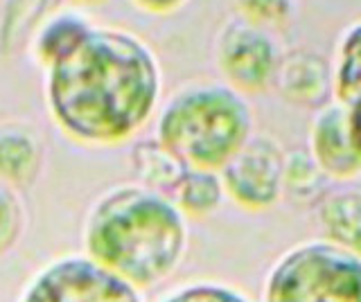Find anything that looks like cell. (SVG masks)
Instances as JSON below:
<instances>
[{
  "instance_id": "7c38bea8",
  "label": "cell",
  "mask_w": 361,
  "mask_h": 302,
  "mask_svg": "<svg viewBox=\"0 0 361 302\" xmlns=\"http://www.w3.org/2000/svg\"><path fill=\"white\" fill-rule=\"evenodd\" d=\"M43 167V144L23 127L0 129V183L25 189L39 178Z\"/></svg>"
},
{
  "instance_id": "2e32d148",
  "label": "cell",
  "mask_w": 361,
  "mask_h": 302,
  "mask_svg": "<svg viewBox=\"0 0 361 302\" xmlns=\"http://www.w3.org/2000/svg\"><path fill=\"white\" fill-rule=\"evenodd\" d=\"M334 99L350 106L361 99V18L350 23L336 41L334 61Z\"/></svg>"
},
{
  "instance_id": "e0dca14e",
  "label": "cell",
  "mask_w": 361,
  "mask_h": 302,
  "mask_svg": "<svg viewBox=\"0 0 361 302\" xmlns=\"http://www.w3.org/2000/svg\"><path fill=\"white\" fill-rule=\"evenodd\" d=\"M50 0H5L0 16V54L11 57L25 43H30L32 32L45 18Z\"/></svg>"
},
{
  "instance_id": "277c9868",
  "label": "cell",
  "mask_w": 361,
  "mask_h": 302,
  "mask_svg": "<svg viewBox=\"0 0 361 302\" xmlns=\"http://www.w3.org/2000/svg\"><path fill=\"white\" fill-rule=\"evenodd\" d=\"M264 302H361V257L327 239L293 246L269 271Z\"/></svg>"
},
{
  "instance_id": "7402d4cb",
  "label": "cell",
  "mask_w": 361,
  "mask_h": 302,
  "mask_svg": "<svg viewBox=\"0 0 361 302\" xmlns=\"http://www.w3.org/2000/svg\"><path fill=\"white\" fill-rule=\"evenodd\" d=\"M348 108V131H350V138H353L355 149L361 156V99L355 104L345 106Z\"/></svg>"
},
{
  "instance_id": "d6986e66",
  "label": "cell",
  "mask_w": 361,
  "mask_h": 302,
  "mask_svg": "<svg viewBox=\"0 0 361 302\" xmlns=\"http://www.w3.org/2000/svg\"><path fill=\"white\" fill-rule=\"evenodd\" d=\"M23 228H25V212H23L16 189L0 183V257L14 248Z\"/></svg>"
},
{
  "instance_id": "8fae6325",
  "label": "cell",
  "mask_w": 361,
  "mask_h": 302,
  "mask_svg": "<svg viewBox=\"0 0 361 302\" xmlns=\"http://www.w3.org/2000/svg\"><path fill=\"white\" fill-rule=\"evenodd\" d=\"M316 219L327 241L361 257V185L327 189L316 206Z\"/></svg>"
},
{
  "instance_id": "30bf717a",
  "label": "cell",
  "mask_w": 361,
  "mask_h": 302,
  "mask_svg": "<svg viewBox=\"0 0 361 302\" xmlns=\"http://www.w3.org/2000/svg\"><path fill=\"white\" fill-rule=\"evenodd\" d=\"M93 23L77 9H59L45 16L30 37V52L45 70L68 59L93 32Z\"/></svg>"
},
{
  "instance_id": "ba28073f",
  "label": "cell",
  "mask_w": 361,
  "mask_h": 302,
  "mask_svg": "<svg viewBox=\"0 0 361 302\" xmlns=\"http://www.w3.org/2000/svg\"><path fill=\"white\" fill-rule=\"evenodd\" d=\"M285 102L300 108H316L334 99L332 61L310 48H293L280 54L271 84Z\"/></svg>"
},
{
  "instance_id": "6da1fadb",
  "label": "cell",
  "mask_w": 361,
  "mask_h": 302,
  "mask_svg": "<svg viewBox=\"0 0 361 302\" xmlns=\"http://www.w3.org/2000/svg\"><path fill=\"white\" fill-rule=\"evenodd\" d=\"M163 93L161 63L122 27H93L71 57L45 70V106L66 138L116 147L147 127Z\"/></svg>"
},
{
  "instance_id": "603a6c76",
  "label": "cell",
  "mask_w": 361,
  "mask_h": 302,
  "mask_svg": "<svg viewBox=\"0 0 361 302\" xmlns=\"http://www.w3.org/2000/svg\"><path fill=\"white\" fill-rule=\"evenodd\" d=\"M77 5H97V3H104V0H73Z\"/></svg>"
},
{
  "instance_id": "5bb4252c",
  "label": "cell",
  "mask_w": 361,
  "mask_h": 302,
  "mask_svg": "<svg viewBox=\"0 0 361 302\" xmlns=\"http://www.w3.org/2000/svg\"><path fill=\"white\" fill-rule=\"evenodd\" d=\"M131 165L140 185L154 189V192H161L165 196H172L174 187L188 172V167L156 138L140 140L133 144Z\"/></svg>"
},
{
  "instance_id": "4fadbf2b",
  "label": "cell",
  "mask_w": 361,
  "mask_h": 302,
  "mask_svg": "<svg viewBox=\"0 0 361 302\" xmlns=\"http://www.w3.org/2000/svg\"><path fill=\"white\" fill-rule=\"evenodd\" d=\"M327 189H330V176L314 161L310 149H293L285 153L282 199H287L289 203L298 208L319 206Z\"/></svg>"
},
{
  "instance_id": "52a82bcc",
  "label": "cell",
  "mask_w": 361,
  "mask_h": 302,
  "mask_svg": "<svg viewBox=\"0 0 361 302\" xmlns=\"http://www.w3.org/2000/svg\"><path fill=\"white\" fill-rule=\"evenodd\" d=\"M285 153L276 138L253 133L219 170L226 196L244 210L274 208L282 199Z\"/></svg>"
},
{
  "instance_id": "9a60e30c",
  "label": "cell",
  "mask_w": 361,
  "mask_h": 302,
  "mask_svg": "<svg viewBox=\"0 0 361 302\" xmlns=\"http://www.w3.org/2000/svg\"><path fill=\"white\" fill-rule=\"evenodd\" d=\"M224 196H226V189H224L219 172L190 170L188 167V172L178 181V185L174 187V192L169 199L174 201L176 208L183 212L185 217L203 219L221 208Z\"/></svg>"
},
{
  "instance_id": "ffe728a7",
  "label": "cell",
  "mask_w": 361,
  "mask_h": 302,
  "mask_svg": "<svg viewBox=\"0 0 361 302\" xmlns=\"http://www.w3.org/2000/svg\"><path fill=\"white\" fill-rule=\"evenodd\" d=\"M163 302H251L244 294L217 282H197L176 289Z\"/></svg>"
},
{
  "instance_id": "5b68a950",
  "label": "cell",
  "mask_w": 361,
  "mask_h": 302,
  "mask_svg": "<svg viewBox=\"0 0 361 302\" xmlns=\"http://www.w3.org/2000/svg\"><path fill=\"white\" fill-rule=\"evenodd\" d=\"M20 302H142L138 289L88 255H66L32 277Z\"/></svg>"
},
{
  "instance_id": "9c48e42d",
  "label": "cell",
  "mask_w": 361,
  "mask_h": 302,
  "mask_svg": "<svg viewBox=\"0 0 361 302\" xmlns=\"http://www.w3.org/2000/svg\"><path fill=\"white\" fill-rule=\"evenodd\" d=\"M307 149L330 181H355L361 176V156L348 131V108L336 99L316 111Z\"/></svg>"
},
{
  "instance_id": "7a4b0ae2",
  "label": "cell",
  "mask_w": 361,
  "mask_h": 302,
  "mask_svg": "<svg viewBox=\"0 0 361 302\" xmlns=\"http://www.w3.org/2000/svg\"><path fill=\"white\" fill-rule=\"evenodd\" d=\"M188 217L169 196L140 183L116 185L90 208L84 223L88 257L131 282L156 287L188 248Z\"/></svg>"
},
{
  "instance_id": "8992f818",
  "label": "cell",
  "mask_w": 361,
  "mask_h": 302,
  "mask_svg": "<svg viewBox=\"0 0 361 302\" xmlns=\"http://www.w3.org/2000/svg\"><path fill=\"white\" fill-rule=\"evenodd\" d=\"M280 54L274 32L246 23L240 16L226 20L214 41V61L224 84L244 97L271 88Z\"/></svg>"
},
{
  "instance_id": "44dd1931",
  "label": "cell",
  "mask_w": 361,
  "mask_h": 302,
  "mask_svg": "<svg viewBox=\"0 0 361 302\" xmlns=\"http://www.w3.org/2000/svg\"><path fill=\"white\" fill-rule=\"evenodd\" d=\"M131 3L147 14L167 16V14H176L178 9H183L190 0H131Z\"/></svg>"
},
{
  "instance_id": "3957f363",
  "label": "cell",
  "mask_w": 361,
  "mask_h": 302,
  "mask_svg": "<svg viewBox=\"0 0 361 302\" xmlns=\"http://www.w3.org/2000/svg\"><path fill=\"white\" fill-rule=\"evenodd\" d=\"M251 136V104L226 84L180 88L156 122V140L190 170L219 172Z\"/></svg>"
},
{
  "instance_id": "ac0fdd59",
  "label": "cell",
  "mask_w": 361,
  "mask_h": 302,
  "mask_svg": "<svg viewBox=\"0 0 361 302\" xmlns=\"http://www.w3.org/2000/svg\"><path fill=\"white\" fill-rule=\"evenodd\" d=\"M233 5L235 16L269 32L287 27L296 16V0H233Z\"/></svg>"
}]
</instances>
